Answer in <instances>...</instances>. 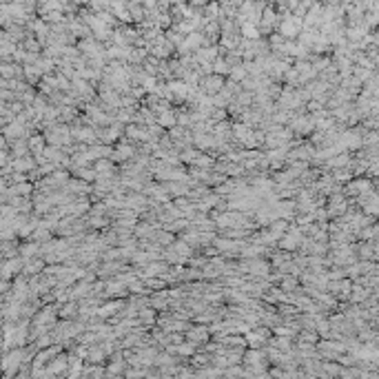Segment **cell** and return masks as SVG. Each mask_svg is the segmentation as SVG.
I'll use <instances>...</instances> for the list:
<instances>
[{
    "label": "cell",
    "instance_id": "1",
    "mask_svg": "<svg viewBox=\"0 0 379 379\" xmlns=\"http://www.w3.org/2000/svg\"><path fill=\"white\" fill-rule=\"evenodd\" d=\"M224 86H226V78L215 76V73H213V76H204L202 82H199V89H202V93L209 96V98H215Z\"/></svg>",
    "mask_w": 379,
    "mask_h": 379
},
{
    "label": "cell",
    "instance_id": "2",
    "mask_svg": "<svg viewBox=\"0 0 379 379\" xmlns=\"http://www.w3.org/2000/svg\"><path fill=\"white\" fill-rule=\"evenodd\" d=\"M302 244H304V233H302V229H293V226H291V231L284 235V239H279V251L291 253V251H295V249H302Z\"/></svg>",
    "mask_w": 379,
    "mask_h": 379
},
{
    "label": "cell",
    "instance_id": "3",
    "mask_svg": "<svg viewBox=\"0 0 379 379\" xmlns=\"http://www.w3.org/2000/svg\"><path fill=\"white\" fill-rule=\"evenodd\" d=\"M25 271V259L23 257H13V259H5L3 264V279H11L23 275Z\"/></svg>",
    "mask_w": 379,
    "mask_h": 379
},
{
    "label": "cell",
    "instance_id": "4",
    "mask_svg": "<svg viewBox=\"0 0 379 379\" xmlns=\"http://www.w3.org/2000/svg\"><path fill=\"white\" fill-rule=\"evenodd\" d=\"M47 269V262L42 257H36V259H29V262H25V271H23V275L27 277H38V275H42Z\"/></svg>",
    "mask_w": 379,
    "mask_h": 379
},
{
    "label": "cell",
    "instance_id": "5",
    "mask_svg": "<svg viewBox=\"0 0 379 379\" xmlns=\"http://www.w3.org/2000/svg\"><path fill=\"white\" fill-rule=\"evenodd\" d=\"M40 253H42V246H40L38 242H23L20 244V257L25 259V262H29V259H36L40 257Z\"/></svg>",
    "mask_w": 379,
    "mask_h": 379
},
{
    "label": "cell",
    "instance_id": "6",
    "mask_svg": "<svg viewBox=\"0 0 379 379\" xmlns=\"http://www.w3.org/2000/svg\"><path fill=\"white\" fill-rule=\"evenodd\" d=\"M44 142H47V140H44V136H42V133H33V136L29 138V140H27V144H29V151H31V155H42V153H44V149H47V146H44Z\"/></svg>",
    "mask_w": 379,
    "mask_h": 379
},
{
    "label": "cell",
    "instance_id": "7",
    "mask_svg": "<svg viewBox=\"0 0 379 379\" xmlns=\"http://www.w3.org/2000/svg\"><path fill=\"white\" fill-rule=\"evenodd\" d=\"M158 124L162 126V129H175L177 126V113H175V109H171V111H166V113H162V116H158Z\"/></svg>",
    "mask_w": 379,
    "mask_h": 379
},
{
    "label": "cell",
    "instance_id": "8",
    "mask_svg": "<svg viewBox=\"0 0 379 379\" xmlns=\"http://www.w3.org/2000/svg\"><path fill=\"white\" fill-rule=\"evenodd\" d=\"M209 332H211V328H204V326L189 330L186 332V335H189V344H204L206 339H209Z\"/></svg>",
    "mask_w": 379,
    "mask_h": 379
},
{
    "label": "cell",
    "instance_id": "9",
    "mask_svg": "<svg viewBox=\"0 0 379 379\" xmlns=\"http://www.w3.org/2000/svg\"><path fill=\"white\" fill-rule=\"evenodd\" d=\"M246 78H249V69H246V64H244V62H242V64H237V66H233V69H231V76H229L231 82L242 84Z\"/></svg>",
    "mask_w": 379,
    "mask_h": 379
},
{
    "label": "cell",
    "instance_id": "10",
    "mask_svg": "<svg viewBox=\"0 0 379 379\" xmlns=\"http://www.w3.org/2000/svg\"><path fill=\"white\" fill-rule=\"evenodd\" d=\"M213 73H215V76H231V66H229V62H226L224 60V56H219L215 62H213Z\"/></svg>",
    "mask_w": 379,
    "mask_h": 379
},
{
    "label": "cell",
    "instance_id": "11",
    "mask_svg": "<svg viewBox=\"0 0 379 379\" xmlns=\"http://www.w3.org/2000/svg\"><path fill=\"white\" fill-rule=\"evenodd\" d=\"M279 288H282L284 293H295L297 291V277H293V275H284L282 277V282H279Z\"/></svg>",
    "mask_w": 379,
    "mask_h": 379
}]
</instances>
